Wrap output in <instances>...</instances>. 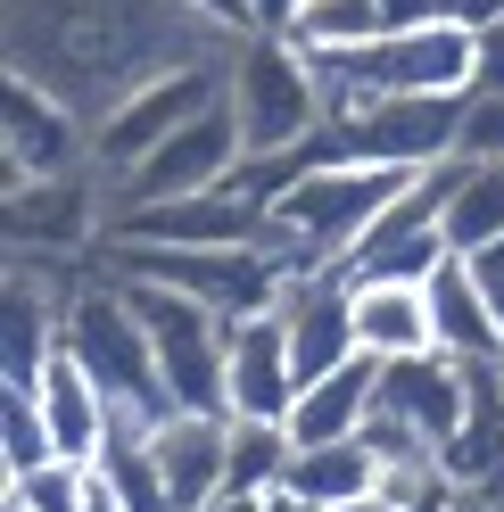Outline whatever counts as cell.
Wrapping results in <instances>:
<instances>
[{
	"instance_id": "1",
	"label": "cell",
	"mask_w": 504,
	"mask_h": 512,
	"mask_svg": "<svg viewBox=\"0 0 504 512\" xmlns=\"http://www.w3.org/2000/svg\"><path fill=\"white\" fill-rule=\"evenodd\" d=\"M232 42L191 0H0V58L9 75L67 100L91 133L182 67H207Z\"/></svg>"
},
{
	"instance_id": "2",
	"label": "cell",
	"mask_w": 504,
	"mask_h": 512,
	"mask_svg": "<svg viewBox=\"0 0 504 512\" xmlns=\"http://www.w3.org/2000/svg\"><path fill=\"white\" fill-rule=\"evenodd\" d=\"M314 75H323V108H348V100H463L480 83V34L455 25V17L389 25L372 50L314 58Z\"/></svg>"
},
{
	"instance_id": "3",
	"label": "cell",
	"mask_w": 504,
	"mask_h": 512,
	"mask_svg": "<svg viewBox=\"0 0 504 512\" xmlns=\"http://www.w3.org/2000/svg\"><path fill=\"white\" fill-rule=\"evenodd\" d=\"M67 356L100 380V397L116 405V422H166L174 397H166V372H157V347L141 331V314L133 298H124V281L100 265L91 273V290L67 306Z\"/></svg>"
},
{
	"instance_id": "4",
	"label": "cell",
	"mask_w": 504,
	"mask_h": 512,
	"mask_svg": "<svg viewBox=\"0 0 504 512\" xmlns=\"http://www.w3.org/2000/svg\"><path fill=\"white\" fill-rule=\"evenodd\" d=\"M463 405H471V372L455 356H438V347H430V356L381 364V397H372V422H364V446L381 455V479L430 471L438 446L455 438Z\"/></svg>"
},
{
	"instance_id": "5",
	"label": "cell",
	"mask_w": 504,
	"mask_h": 512,
	"mask_svg": "<svg viewBox=\"0 0 504 512\" xmlns=\"http://www.w3.org/2000/svg\"><path fill=\"white\" fill-rule=\"evenodd\" d=\"M224 100L240 116V141L248 157H281V149H298L323 133V75H314V58H298L281 34H248L232 42L224 58Z\"/></svg>"
},
{
	"instance_id": "6",
	"label": "cell",
	"mask_w": 504,
	"mask_h": 512,
	"mask_svg": "<svg viewBox=\"0 0 504 512\" xmlns=\"http://www.w3.org/2000/svg\"><path fill=\"white\" fill-rule=\"evenodd\" d=\"M124 298H133L141 331L157 347V372H166L174 413H232V323L224 314H207L182 290H157V281H124Z\"/></svg>"
},
{
	"instance_id": "7",
	"label": "cell",
	"mask_w": 504,
	"mask_h": 512,
	"mask_svg": "<svg viewBox=\"0 0 504 512\" xmlns=\"http://www.w3.org/2000/svg\"><path fill=\"white\" fill-rule=\"evenodd\" d=\"M108 273L182 290V298H199L207 314H224V323L273 314L281 290H290V273H281L265 248H133V240H108Z\"/></svg>"
},
{
	"instance_id": "8",
	"label": "cell",
	"mask_w": 504,
	"mask_h": 512,
	"mask_svg": "<svg viewBox=\"0 0 504 512\" xmlns=\"http://www.w3.org/2000/svg\"><path fill=\"white\" fill-rule=\"evenodd\" d=\"M240 157H248L240 116H232V100H215L207 116L182 124L166 149H149L133 174L108 182V215H133V207H157V199H182V190H224V182L240 174Z\"/></svg>"
},
{
	"instance_id": "9",
	"label": "cell",
	"mask_w": 504,
	"mask_h": 512,
	"mask_svg": "<svg viewBox=\"0 0 504 512\" xmlns=\"http://www.w3.org/2000/svg\"><path fill=\"white\" fill-rule=\"evenodd\" d=\"M232 58V50H224ZM224 58H207V67H182V75H166V83H149V91H133L100 133H91V166H100L108 182L116 174H133L149 149H166L191 116H207L215 100H224Z\"/></svg>"
},
{
	"instance_id": "10",
	"label": "cell",
	"mask_w": 504,
	"mask_h": 512,
	"mask_svg": "<svg viewBox=\"0 0 504 512\" xmlns=\"http://www.w3.org/2000/svg\"><path fill=\"white\" fill-rule=\"evenodd\" d=\"M91 174H58V182H9L0 232L9 256H100L108 248V190H91Z\"/></svg>"
},
{
	"instance_id": "11",
	"label": "cell",
	"mask_w": 504,
	"mask_h": 512,
	"mask_svg": "<svg viewBox=\"0 0 504 512\" xmlns=\"http://www.w3.org/2000/svg\"><path fill=\"white\" fill-rule=\"evenodd\" d=\"M108 240L133 248H265V207L240 199V190H182V199H157L133 215H108Z\"/></svg>"
},
{
	"instance_id": "12",
	"label": "cell",
	"mask_w": 504,
	"mask_h": 512,
	"mask_svg": "<svg viewBox=\"0 0 504 512\" xmlns=\"http://www.w3.org/2000/svg\"><path fill=\"white\" fill-rule=\"evenodd\" d=\"M0 149H9V182H58V174L91 166V124L67 100H50L42 83L9 75V91H0Z\"/></svg>"
},
{
	"instance_id": "13",
	"label": "cell",
	"mask_w": 504,
	"mask_h": 512,
	"mask_svg": "<svg viewBox=\"0 0 504 512\" xmlns=\"http://www.w3.org/2000/svg\"><path fill=\"white\" fill-rule=\"evenodd\" d=\"M281 331H290V364H298V389L331 380L339 364L364 356V331H356V281L348 273H298L281 290Z\"/></svg>"
},
{
	"instance_id": "14",
	"label": "cell",
	"mask_w": 504,
	"mask_h": 512,
	"mask_svg": "<svg viewBox=\"0 0 504 512\" xmlns=\"http://www.w3.org/2000/svg\"><path fill=\"white\" fill-rule=\"evenodd\" d=\"M447 256H455V248H447V232H438V174H414V190L372 223L364 248H356L339 273H348L356 290H364V281H414V290H422Z\"/></svg>"
},
{
	"instance_id": "15",
	"label": "cell",
	"mask_w": 504,
	"mask_h": 512,
	"mask_svg": "<svg viewBox=\"0 0 504 512\" xmlns=\"http://www.w3.org/2000/svg\"><path fill=\"white\" fill-rule=\"evenodd\" d=\"M430 331H438V356H455L463 372H504V323L471 273V256H447L430 281Z\"/></svg>"
},
{
	"instance_id": "16",
	"label": "cell",
	"mask_w": 504,
	"mask_h": 512,
	"mask_svg": "<svg viewBox=\"0 0 504 512\" xmlns=\"http://www.w3.org/2000/svg\"><path fill=\"white\" fill-rule=\"evenodd\" d=\"M157 463H166L174 512H207L232 488V413H166L157 422Z\"/></svg>"
},
{
	"instance_id": "17",
	"label": "cell",
	"mask_w": 504,
	"mask_h": 512,
	"mask_svg": "<svg viewBox=\"0 0 504 512\" xmlns=\"http://www.w3.org/2000/svg\"><path fill=\"white\" fill-rule=\"evenodd\" d=\"M290 405H298V364L281 314L232 323V422H290Z\"/></svg>"
},
{
	"instance_id": "18",
	"label": "cell",
	"mask_w": 504,
	"mask_h": 512,
	"mask_svg": "<svg viewBox=\"0 0 504 512\" xmlns=\"http://www.w3.org/2000/svg\"><path fill=\"white\" fill-rule=\"evenodd\" d=\"M438 174V232H447L455 256H480L504 240V166H480V157H447Z\"/></svg>"
},
{
	"instance_id": "19",
	"label": "cell",
	"mask_w": 504,
	"mask_h": 512,
	"mask_svg": "<svg viewBox=\"0 0 504 512\" xmlns=\"http://www.w3.org/2000/svg\"><path fill=\"white\" fill-rule=\"evenodd\" d=\"M42 422H50V438H58V455H75V463H100V446H108V430H116V405L100 397V380H91L67 347L50 356V372H42Z\"/></svg>"
},
{
	"instance_id": "20",
	"label": "cell",
	"mask_w": 504,
	"mask_h": 512,
	"mask_svg": "<svg viewBox=\"0 0 504 512\" xmlns=\"http://www.w3.org/2000/svg\"><path fill=\"white\" fill-rule=\"evenodd\" d=\"M372 397H381V356H356V364H339L331 380L298 389V405H290V438H298V446L364 438V422H372Z\"/></svg>"
},
{
	"instance_id": "21",
	"label": "cell",
	"mask_w": 504,
	"mask_h": 512,
	"mask_svg": "<svg viewBox=\"0 0 504 512\" xmlns=\"http://www.w3.org/2000/svg\"><path fill=\"white\" fill-rule=\"evenodd\" d=\"M281 496H298L314 512H339V504H364L381 496V455L364 438H331V446H298L290 471H281Z\"/></svg>"
},
{
	"instance_id": "22",
	"label": "cell",
	"mask_w": 504,
	"mask_h": 512,
	"mask_svg": "<svg viewBox=\"0 0 504 512\" xmlns=\"http://www.w3.org/2000/svg\"><path fill=\"white\" fill-rule=\"evenodd\" d=\"M438 471L455 488H504V372H471V405L438 446Z\"/></svg>"
},
{
	"instance_id": "23",
	"label": "cell",
	"mask_w": 504,
	"mask_h": 512,
	"mask_svg": "<svg viewBox=\"0 0 504 512\" xmlns=\"http://www.w3.org/2000/svg\"><path fill=\"white\" fill-rule=\"evenodd\" d=\"M356 331H364V356H430L438 331H430V290H414V281H364L356 290Z\"/></svg>"
},
{
	"instance_id": "24",
	"label": "cell",
	"mask_w": 504,
	"mask_h": 512,
	"mask_svg": "<svg viewBox=\"0 0 504 512\" xmlns=\"http://www.w3.org/2000/svg\"><path fill=\"white\" fill-rule=\"evenodd\" d=\"M91 471H100V488L124 512H174V488H166V463H157V430L149 422H116Z\"/></svg>"
},
{
	"instance_id": "25",
	"label": "cell",
	"mask_w": 504,
	"mask_h": 512,
	"mask_svg": "<svg viewBox=\"0 0 504 512\" xmlns=\"http://www.w3.org/2000/svg\"><path fill=\"white\" fill-rule=\"evenodd\" d=\"M381 34H389V0H306L290 25V50L298 58H348V50H372Z\"/></svg>"
},
{
	"instance_id": "26",
	"label": "cell",
	"mask_w": 504,
	"mask_h": 512,
	"mask_svg": "<svg viewBox=\"0 0 504 512\" xmlns=\"http://www.w3.org/2000/svg\"><path fill=\"white\" fill-rule=\"evenodd\" d=\"M290 455H298L290 422H232V488L240 496H281Z\"/></svg>"
},
{
	"instance_id": "27",
	"label": "cell",
	"mask_w": 504,
	"mask_h": 512,
	"mask_svg": "<svg viewBox=\"0 0 504 512\" xmlns=\"http://www.w3.org/2000/svg\"><path fill=\"white\" fill-rule=\"evenodd\" d=\"M58 463V438L42 422V397L34 389H0V471L25 479V471H42Z\"/></svg>"
},
{
	"instance_id": "28",
	"label": "cell",
	"mask_w": 504,
	"mask_h": 512,
	"mask_svg": "<svg viewBox=\"0 0 504 512\" xmlns=\"http://www.w3.org/2000/svg\"><path fill=\"white\" fill-rule=\"evenodd\" d=\"M0 496H9V504H25V512H83V504H91V463L58 455V463H42V471L9 479Z\"/></svg>"
},
{
	"instance_id": "29",
	"label": "cell",
	"mask_w": 504,
	"mask_h": 512,
	"mask_svg": "<svg viewBox=\"0 0 504 512\" xmlns=\"http://www.w3.org/2000/svg\"><path fill=\"white\" fill-rule=\"evenodd\" d=\"M455 157L504 166V91H471V100H463V141H455Z\"/></svg>"
},
{
	"instance_id": "30",
	"label": "cell",
	"mask_w": 504,
	"mask_h": 512,
	"mask_svg": "<svg viewBox=\"0 0 504 512\" xmlns=\"http://www.w3.org/2000/svg\"><path fill=\"white\" fill-rule=\"evenodd\" d=\"M191 9L215 25V34H224V42H248V34H257V17H248V0H191Z\"/></svg>"
},
{
	"instance_id": "31",
	"label": "cell",
	"mask_w": 504,
	"mask_h": 512,
	"mask_svg": "<svg viewBox=\"0 0 504 512\" xmlns=\"http://www.w3.org/2000/svg\"><path fill=\"white\" fill-rule=\"evenodd\" d=\"M298 9H306V0H248V17H257V34H281V42H290Z\"/></svg>"
},
{
	"instance_id": "32",
	"label": "cell",
	"mask_w": 504,
	"mask_h": 512,
	"mask_svg": "<svg viewBox=\"0 0 504 512\" xmlns=\"http://www.w3.org/2000/svg\"><path fill=\"white\" fill-rule=\"evenodd\" d=\"M471 273H480V290H488V306H496V323H504V240L471 256Z\"/></svg>"
},
{
	"instance_id": "33",
	"label": "cell",
	"mask_w": 504,
	"mask_h": 512,
	"mask_svg": "<svg viewBox=\"0 0 504 512\" xmlns=\"http://www.w3.org/2000/svg\"><path fill=\"white\" fill-rule=\"evenodd\" d=\"M471 91H504V25L480 34V83H471Z\"/></svg>"
},
{
	"instance_id": "34",
	"label": "cell",
	"mask_w": 504,
	"mask_h": 512,
	"mask_svg": "<svg viewBox=\"0 0 504 512\" xmlns=\"http://www.w3.org/2000/svg\"><path fill=\"white\" fill-rule=\"evenodd\" d=\"M397 512H455V479H447V471H438V479H422V488L405 496Z\"/></svg>"
},
{
	"instance_id": "35",
	"label": "cell",
	"mask_w": 504,
	"mask_h": 512,
	"mask_svg": "<svg viewBox=\"0 0 504 512\" xmlns=\"http://www.w3.org/2000/svg\"><path fill=\"white\" fill-rule=\"evenodd\" d=\"M455 512H504V488H455Z\"/></svg>"
},
{
	"instance_id": "36",
	"label": "cell",
	"mask_w": 504,
	"mask_h": 512,
	"mask_svg": "<svg viewBox=\"0 0 504 512\" xmlns=\"http://www.w3.org/2000/svg\"><path fill=\"white\" fill-rule=\"evenodd\" d=\"M207 512H273V496H240V488H224Z\"/></svg>"
},
{
	"instance_id": "37",
	"label": "cell",
	"mask_w": 504,
	"mask_h": 512,
	"mask_svg": "<svg viewBox=\"0 0 504 512\" xmlns=\"http://www.w3.org/2000/svg\"><path fill=\"white\" fill-rule=\"evenodd\" d=\"M83 512H124V504H116V496L100 488V471H91V504H83Z\"/></svg>"
},
{
	"instance_id": "38",
	"label": "cell",
	"mask_w": 504,
	"mask_h": 512,
	"mask_svg": "<svg viewBox=\"0 0 504 512\" xmlns=\"http://www.w3.org/2000/svg\"><path fill=\"white\" fill-rule=\"evenodd\" d=\"M339 512H397L389 496H364V504H339Z\"/></svg>"
},
{
	"instance_id": "39",
	"label": "cell",
	"mask_w": 504,
	"mask_h": 512,
	"mask_svg": "<svg viewBox=\"0 0 504 512\" xmlns=\"http://www.w3.org/2000/svg\"><path fill=\"white\" fill-rule=\"evenodd\" d=\"M273 512H314V504H298V496H273Z\"/></svg>"
},
{
	"instance_id": "40",
	"label": "cell",
	"mask_w": 504,
	"mask_h": 512,
	"mask_svg": "<svg viewBox=\"0 0 504 512\" xmlns=\"http://www.w3.org/2000/svg\"><path fill=\"white\" fill-rule=\"evenodd\" d=\"M0 512H25V504H9V496H0Z\"/></svg>"
}]
</instances>
